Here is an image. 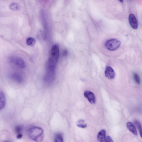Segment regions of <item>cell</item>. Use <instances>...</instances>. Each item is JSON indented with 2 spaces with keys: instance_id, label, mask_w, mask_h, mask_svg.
Wrapping results in <instances>:
<instances>
[{
  "instance_id": "obj_12",
  "label": "cell",
  "mask_w": 142,
  "mask_h": 142,
  "mask_svg": "<svg viewBox=\"0 0 142 142\" xmlns=\"http://www.w3.org/2000/svg\"><path fill=\"white\" fill-rule=\"evenodd\" d=\"M5 104V95L3 92H0V109H3Z\"/></svg>"
},
{
  "instance_id": "obj_7",
  "label": "cell",
  "mask_w": 142,
  "mask_h": 142,
  "mask_svg": "<svg viewBox=\"0 0 142 142\" xmlns=\"http://www.w3.org/2000/svg\"><path fill=\"white\" fill-rule=\"evenodd\" d=\"M84 96L91 104H94L96 102L95 96L93 92L89 91H86L84 93Z\"/></svg>"
},
{
  "instance_id": "obj_19",
  "label": "cell",
  "mask_w": 142,
  "mask_h": 142,
  "mask_svg": "<svg viewBox=\"0 0 142 142\" xmlns=\"http://www.w3.org/2000/svg\"><path fill=\"white\" fill-rule=\"evenodd\" d=\"M23 129L22 126H18L16 128V132L18 134L21 133Z\"/></svg>"
},
{
  "instance_id": "obj_5",
  "label": "cell",
  "mask_w": 142,
  "mask_h": 142,
  "mask_svg": "<svg viewBox=\"0 0 142 142\" xmlns=\"http://www.w3.org/2000/svg\"><path fill=\"white\" fill-rule=\"evenodd\" d=\"M9 61L10 63L14 64L16 65L21 68H25L26 64L24 60L21 58L11 57L9 59Z\"/></svg>"
},
{
  "instance_id": "obj_2",
  "label": "cell",
  "mask_w": 142,
  "mask_h": 142,
  "mask_svg": "<svg viewBox=\"0 0 142 142\" xmlns=\"http://www.w3.org/2000/svg\"><path fill=\"white\" fill-rule=\"evenodd\" d=\"M29 137L33 140L37 142H41L43 140L44 133L41 128L33 126L30 128L29 131Z\"/></svg>"
},
{
  "instance_id": "obj_1",
  "label": "cell",
  "mask_w": 142,
  "mask_h": 142,
  "mask_svg": "<svg viewBox=\"0 0 142 142\" xmlns=\"http://www.w3.org/2000/svg\"><path fill=\"white\" fill-rule=\"evenodd\" d=\"M55 75V63L51 58L48 60L46 66L45 73L44 78L47 84L51 83L54 81Z\"/></svg>"
},
{
  "instance_id": "obj_8",
  "label": "cell",
  "mask_w": 142,
  "mask_h": 142,
  "mask_svg": "<svg viewBox=\"0 0 142 142\" xmlns=\"http://www.w3.org/2000/svg\"><path fill=\"white\" fill-rule=\"evenodd\" d=\"M105 75L107 78L109 79H113L115 78V74L114 70L111 67L107 66L105 69Z\"/></svg>"
},
{
  "instance_id": "obj_14",
  "label": "cell",
  "mask_w": 142,
  "mask_h": 142,
  "mask_svg": "<svg viewBox=\"0 0 142 142\" xmlns=\"http://www.w3.org/2000/svg\"><path fill=\"white\" fill-rule=\"evenodd\" d=\"M27 44L29 46H33L35 44V39L32 37H29L26 40Z\"/></svg>"
},
{
  "instance_id": "obj_11",
  "label": "cell",
  "mask_w": 142,
  "mask_h": 142,
  "mask_svg": "<svg viewBox=\"0 0 142 142\" xmlns=\"http://www.w3.org/2000/svg\"><path fill=\"white\" fill-rule=\"evenodd\" d=\"M127 125L128 129L134 135H137V132L136 128L132 123L130 122H128L127 123Z\"/></svg>"
},
{
  "instance_id": "obj_21",
  "label": "cell",
  "mask_w": 142,
  "mask_h": 142,
  "mask_svg": "<svg viewBox=\"0 0 142 142\" xmlns=\"http://www.w3.org/2000/svg\"><path fill=\"white\" fill-rule=\"evenodd\" d=\"M23 135L21 133L18 134L17 138L18 139H20L22 137Z\"/></svg>"
},
{
  "instance_id": "obj_22",
  "label": "cell",
  "mask_w": 142,
  "mask_h": 142,
  "mask_svg": "<svg viewBox=\"0 0 142 142\" xmlns=\"http://www.w3.org/2000/svg\"><path fill=\"white\" fill-rule=\"evenodd\" d=\"M63 55L65 56H66L67 55V52L66 50H65L64 51Z\"/></svg>"
},
{
  "instance_id": "obj_3",
  "label": "cell",
  "mask_w": 142,
  "mask_h": 142,
  "mask_svg": "<svg viewBox=\"0 0 142 142\" xmlns=\"http://www.w3.org/2000/svg\"><path fill=\"white\" fill-rule=\"evenodd\" d=\"M121 45V42L116 39H109L105 42V46L107 49L111 51H114L117 49Z\"/></svg>"
},
{
  "instance_id": "obj_20",
  "label": "cell",
  "mask_w": 142,
  "mask_h": 142,
  "mask_svg": "<svg viewBox=\"0 0 142 142\" xmlns=\"http://www.w3.org/2000/svg\"><path fill=\"white\" fill-rule=\"evenodd\" d=\"M105 142H114L113 140L110 136H107L106 138Z\"/></svg>"
},
{
  "instance_id": "obj_15",
  "label": "cell",
  "mask_w": 142,
  "mask_h": 142,
  "mask_svg": "<svg viewBox=\"0 0 142 142\" xmlns=\"http://www.w3.org/2000/svg\"><path fill=\"white\" fill-rule=\"evenodd\" d=\"M76 125L77 126L82 128H85L87 126V124L83 120H78L77 122Z\"/></svg>"
},
{
  "instance_id": "obj_16",
  "label": "cell",
  "mask_w": 142,
  "mask_h": 142,
  "mask_svg": "<svg viewBox=\"0 0 142 142\" xmlns=\"http://www.w3.org/2000/svg\"><path fill=\"white\" fill-rule=\"evenodd\" d=\"M55 142H64L63 136L60 134L56 135L55 138Z\"/></svg>"
},
{
  "instance_id": "obj_10",
  "label": "cell",
  "mask_w": 142,
  "mask_h": 142,
  "mask_svg": "<svg viewBox=\"0 0 142 142\" xmlns=\"http://www.w3.org/2000/svg\"><path fill=\"white\" fill-rule=\"evenodd\" d=\"M106 131L105 130L102 129L99 132L97 138L99 141L104 142L106 139Z\"/></svg>"
},
{
  "instance_id": "obj_17",
  "label": "cell",
  "mask_w": 142,
  "mask_h": 142,
  "mask_svg": "<svg viewBox=\"0 0 142 142\" xmlns=\"http://www.w3.org/2000/svg\"><path fill=\"white\" fill-rule=\"evenodd\" d=\"M135 124L138 128L139 130V133H140V136L142 138V128L141 126L140 122L137 121H136L135 122Z\"/></svg>"
},
{
  "instance_id": "obj_23",
  "label": "cell",
  "mask_w": 142,
  "mask_h": 142,
  "mask_svg": "<svg viewBox=\"0 0 142 142\" xmlns=\"http://www.w3.org/2000/svg\"><path fill=\"white\" fill-rule=\"evenodd\" d=\"M120 2H121L122 3L123 2V1H120Z\"/></svg>"
},
{
  "instance_id": "obj_18",
  "label": "cell",
  "mask_w": 142,
  "mask_h": 142,
  "mask_svg": "<svg viewBox=\"0 0 142 142\" xmlns=\"http://www.w3.org/2000/svg\"><path fill=\"white\" fill-rule=\"evenodd\" d=\"M134 78L135 81L137 84H140V79L137 74L136 73L134 74Z\"/></svg>"
},
{
  "instance_id": "obj_4",
  "label": "cell",
  "mask_w": 142,
  "mask_h": 142,
  "mask_svg": "<svg viewBox=\"0 0 142 142\" xmlns=\"http://www.w3.org/2000/svg\"><path fill=\"white\" fill-rule=\"evenodd\" d=\"M60 54L59 48L58 45H54L51 50V58L55 63H57L59 59Z\"/></svg>"
},
{
  "instance_id": "obj_13",
  "label": "cell",
  "mask_w": 142,
  "mask_h": 142,
  "mask_svg": "<svg viewBox=\"0 0 142 142\" xmlns=\"http://www.w3.org/2000/svg\"><path fill=\"white\" fill-rule=\"evenodd\" d=\"M10 9L13 10H18L20 9V6L19 4L16 3H12L9 5Z\"/></svg>"
},
{
  "instance_id": "obj_6",
  "label": "cell",
  "mask_w": 142,
  "mask_h": 142,
  "mask_svg": "<svg viewBox=\"0 0 142 142\" xmlns=\"http://www.w3.org/2000/svg\"><path fill=\"white\" fill-rule=\"evenodd\" d=\"M9 78L18 83L21 84L23 81V78L22 75L17 73H12L8 75Z\"/></svg>"
},
{
  "instance_id": "obj_9",
  "label": "cell",
  "mask_w": 142,
  "mask_h": 142,
  "mask_svg": "<svg viewBox=\"0 0 142 142\" xmlns=\"http://www.w3.org/2000/svg\"><path fill=\"white\" fill-rule=\"evenodd\" d=\"M129 21L131 27L134 29H137L138 27V24L137 20L134 15L131 14L129 15Z\"/></svg>"
}]
</instances>
